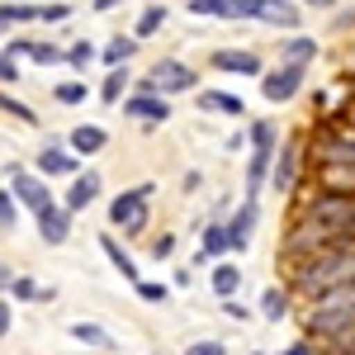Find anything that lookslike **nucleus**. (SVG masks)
<instances>
[{
	"mask_svg": "<svg viewBox=\"0 0 355 355\" xmlns=\"http://www.w3.org/2000/svg\"><path fill=\"white\" fill-rule=\"evenodd\" d=\"M110 142V133L105 128H95V123H81V128H71V152L76 157H90V152H100Z\"/></svg>",
	"mask_w": 355,
	"mask_h": 355,
	"instance_id": "nucleus-17",
	"label": "nucleus"
},
{
	"mask_svg": "<svg viewBox=\"0 0 355 355\" xmlns=\"http://www.w3.org/2000/svg\"><path fill=\"white\" fill-rule=\"evenodd\" d=\"M100 246H105V256L114 261V270L123 275V279H133V284H137V266H133V256H128L123 246L114 242V237H100Z\"/></svg>",
	"mask_w": 355,
	"mask_h": 355,
	"instance_id": "nucleus-22",
	"label": "nucleus"
},
{
	"mask_svg": "<svg viewBox=\"0 0 355 355\" xmlns=\"http://www.w3.org/2000/svg\"><path fill=\"white\" fill-rule=\"evenodd\" d=\"M171 251H175V237H157V242H152V256H157V261L171 256Z\"/></svg>",
	"mask_w": 355,
	"mask_h": 355,
	"instance_id": "nucleus-43",
	"label": "nucleus"
},
{
	"mask_svg": "<svg viewBox=\"0 0 355 355\" xmlns=\"http://www.w3.org/2000/svg\"><path fill=\"white\" fill-rule=\"evenodd\" d=\"M71 15V5H62V0H53V5H38V15L33 19H43V24H62Z\"/></svg>",
	"mask_w": 355,
	"mask_h": 355,
	"instance_id": "nucleus-36",
	"label": "nucleus"
},
{
	"mask_svg": "<svg viewBox=\"0 0 355 355\" xmlns=\"http://www.w3.org/2000/svg\"><path fill=\"white\" fill-rule=\"evenodd\" d=\"M152 190L157 185H133L123 190L119 199L110 204V223L123 227V232H147V204H152Z\"/></svg>",
	"mask_w": 355,
	"mask_h": 355,
	"instance_id": "nucleus-5",
	"label": "nucleus"
},
{
	"mask_svg": "<svg viewBox=\"0 0 355 355\" xmlns=\"http://www.w3.org/2000/svg\"><path fill=\"white\" fill-rule=\"evenodd\" d=\"M279 53H284V62H303V67H308V62L318 57V43H313V38H289Z\"/></svg>",
	"mask_w": 355,
	"mask_h": 355,
	"instance_id": "nucleus-29",
	"label": "nucleus"
},
{
	"mask_svg": "<svg viewBox=\"0 0 355 355\" xmlns=\"http://www.w3.org/2000/svg\"><path fill=\"white\" fill-rule=\"evenodd\" d=\"M214 67H218V71H237V76H261V57L256 53H232V48H223V53H214Z\"/></svg>",
	"mask_w": 355,
	"mask_h": 355,
	"instance_id": "nucleus-16",
	"label": "nucleus"
},
{
	"mask_svg": "<svg viewBox=\"0 0 355 355\" xmlns=\"http://www.w3.org/2000/svg\"><path fill=\"white\" fill-rule=\"evenodd\" d=\"M38 237L48 246H62L71 237V209L67 204H48V209H38Z\"/></svg>",
	"mask_w": 355,
	"mask_h": 355,
	"instance_id": "nucleus-9",
	"label": "nucleus"
},
{
	"mask_svg": "<svg viewBox=\"0 0 355 355\" xmlns=\"http://www.w3.org/2000/svg\"><path fill=\"white\" fill-rule=\"evenodd\" d=\"M237 289H242V270L237 266H214V294L218 299H232Z\"/></svg>",
	"mask_w": 355,
	"mask_h": 355,
	"instance_id": "nucleus-24",
	"label": "nucleus"
},
{
	"mask_svg": "<svg viewBox=\"0 0 355 355\" xmlns=\"http://www.w3.org/2000/svg\"><path fill=\"white\" fill-rule=\"evenodd\" d=\"M190 15H223V0H190Z\"/></svg>",
	"mask_w": 355,
	"mask_h": 355,
	"instance_id": "nucleus-42",
	"label": "nucleus"
},
{
	"mask_svg": "<svg viewBox=\"0 0 355 355\" xmlns=\"http://www.w3.org/2000/svg\"><path fill=\"white\" fill-rule=\"evenodd\" d=\"M38 10L33 5H0V28H10V24H24V19H33Z\"/></svg>",
	"mask_w": 355,
	"mask_h": 355,
	"instance_id": "nucleus-33",
	"label": "nucleus"
},
{
	"mask_svg": "<svg viewBox=\"0 0 355 355\" xmlns=\"http://www.w3.org/2000/svg\"><path fill=\"white\" fill-rule=\"evenodd\" d=\"M266 0H223V19H261Z\"/></svg>",
	"mask_w": 355,
	"mask_h": 355,
	"instance_id": "nucleus-26",
	"label": "nucleus"
},
{
	"mask_svg": "<svg viewBox=\"0 0 355 355\" xmlns=\"http://www.w3.org/2000/svg\"><path fill=\"white\" fill-rule=\"evenodd\" d=\"M199 110H209V114H232V119H237V114H246V105L237 100V95H223V90H204V95H199Z\"/></svg>",
	"mask_w": 355,
	"mask_h": 355,
	"instance_id": "nucleus-19",
	"label": "nucleus"
},
{
	"mask_svg": "<svg viewBox=\"0 0 355 355\" xmlns=\"http://www.w3.org/2000/svg\"><path fill=\"white\" fill-rule=\"evenodd\" d=\"M71 336H76L81 346H90V351H114V336L105 327H95V322H76V327H71Z\"/></svg>",
	"mask_w": 355,
	"mask_h": 355,
	"instance_id": "nucleus-21",
	"label": "nucleus"
},
{
	"mask_svg": "<svg viewBox=\"0 0 355 355\" xmlns=\"http://www.w3.org/2000/svg\"><path fill=\"white\" fill-rule=\"evenodd\" d=\"M346 284H355V246H336V251H322V256H308V261L289 266V289L303 299H318V294L346 289Z\"/></svg>",
	"mask_w": 355,
	"mask_h": 355,
	"instance_id": "nucleus-1",
	"label": "nucleus"
},
{
	"mask_svg": "<svg viewBox=\"0 0 355 355\" xmlns=\"http://www.w3.org/2000/svg\"><path fill=\"white\" fill-rule=\"evenodd\" d=\"M15 223H19V199L10 190H0V232H10Z\"/></svg>",
	"mask_w": 355,
	"mask_h": 355,
	"instance_id": "nucleus-32",
	"label": "nucleus"
},
{
	"mask_svg": "<svg viewBox=\"0 0 355 355\" xmlns=\"http://www.w3.org/2000/svg\"><path fill=\"white\" fill-rule=\"evenodd\" d=\"M76 152H71V147H43V152H38V175H43V180H53V175H76Z\"/></svg>",
	"mask_w": 355,
	"mask_h": 355,
	"instance_id": "nucleus-14",
	"label": "nucleus"
},
{
	"mask_svg": "<svg viewBox=\"0 0 355 355\" xmlns=\"http://www.w3.org/2000/svg\"><path fill=\"white\" fill-rule=\"evenodd\" d=\"M223 313H227V318H237V322H242V318H246V308H242V303H232V299L223 303Z\"/></svg>",
	"mask_w": 355,
	"mask_h": 355,
	"instance_id": "nucleus-45",
	"label": "nucleus"
},
{
	"mask_svg": "<svg viewBox=\"0 0 355 355\" xmlns=\"http://www.w3.org/2000/svg\"><path fill=\"white\" fill-rule=\"evenodd\" d=\"M10 279H15V275H10V266L0 261V289H10Z\"/></svg>",
	"mask_w": 355,
	"mask_h": 355,
	"instance_id": "nucleus-46",
	"label": "nucleus"
},
{
	"mask_svg": "<svg viewBox=\"0 0 355 355\" xmlns=\"http://www.w3.org/2000/svg\"><path fill=\"white\" fill-rule=\"evenodd\" d=\"M0 110H5V114H15L19 123H33V119H38V114L28 110V105H19V100H10V95H0Z\"/></svg>",
	"mask_w": 355,
	"mask_h": 355,
	"instance_id": "nucleus-39",
	"label": "nucleus"
},
{
	"mask_svg": "<svg viewBox=\"0 0 355 355\" xmlns=\"http://www.w3.org/2000/svg\"><path fill=\"white\" fill-rule=\"evenodd\" d=\"M294 175H299V147H284L275 162V190H294Z\"/></svg>",
	"mask_w": 355,
	"mask_h": 355,
	"instance_id": "nucleus-20",
	"label": "nucleus"
},
{
	"mask_svg": "<svg viewBox=\"0 0 355 355\" xmlns=\"http://www.w3.org/2000/svg\"><path fill=\"white\" fill-rule=\"evenodd\" d=\"M137 299H147V303H166V299H171V289H166V284H152V279H137Z\"/></svg>",
	"mask_w": 355,
	"mask_h": 355,
	"instance_id": "nucleus-37",
	"label": "nucleus"
},
{
	"mask_svg": "<svg viewBox=\"0 0 355 355\" xmlns=\"http://www.w3.org/2000/svg\"><path fill=\"white\" fill-rule=\"evenodd\" d=\"M166 24V5H147L142 15H137V28H133V38H152L157 28Z\"/></svg>",
	"mask_w": 355,
	"mask_h": 355,
	"instance_id": "nucleus-25",
	"label": "nucleus"
},
{
	"mask_svg": "<svg viewBox=\"0 0 355 355\" xmlns=\"http://www.w3.org/2000/svg\"><path fill=\"white\" fill-rule=\"evenodd\" d=\"M275 162V123H251V166H246V199H256Z\"/></svg>",
	"mask_w": 355,
	"mask_h": 355,
	"instance_id": "nucleus-4",
	"label": "nucleus"
},
{
	"mask_svg": "<svg viewBox=\"0 0 355 355\" xmlns=\"http://www.w3.org/2000/svg\"><path fill=\"white\" fill-rule=\"evenodd\" d=\"M10 327H15V313H10V303L0 299V336H10Z\"/></svg>",
	"mask_w": 355,
	"mask_h": 355,
	"instance_id": "nucleus-44",
	"label": "nucleus"
},
{
	"mask_svg": "<svg viewBox=\"0 0 355 355\" xmlns=\"http://www.w3.org/2000/svg\"><path fill=\"white\" fill-rule=\"evenodd\" d=\"M284 355H313V346H303V341H299V346H289Z\"/></svg>",
	"mask_w": 355,
	"mask_h": 355,
	"instance_id": "nucleus-47",
	"label": "nucleus"
},
{
	"mask_svg": "<svg viewBox=\"0 0 355 355\" xmlns=\"http://www.w3.org/2000/svg\"><path fill=\"white\" fill-rule=\"evenodd\" d=\"M10 289H15V299H53V289L43 294V289H38L33 279H10Z\"/></svg>",
	"mask_w": 355,
	"mask_h": 355,
	"instance_id": "nucleus-38",
	"label": "nucleus"
},
{
	"mask_svg": "<svg viewBox=\"0 0 355 355\" xmlns=\"http://www.w3.org/2000/svg\"><path fill=\"white\" fill-rule=\"evenodd\" d=\"M256 355H261V351H256Z\"/></svg>",
	"mask_w": 355,
	"mask_h": 355,
	"instance_id": "nucleus-50",
	"label": "nucleus"
},
{
	"mask_svg": "<svg viewBox=\"0 0 355 355\" xmlns=\"http://www.w3.org/2000/svg\"><path fill=\"white\" fill-rule=\"evenodd\" d=\"M313 162L331 166V162H355V128L351 123H327L313 137Z\"/></svg>",
	"mask_w": 355,
	"mask_h": 355,
	"instance_id": "nucleus-6",
	"label": "nucleus"
},
{
	"mask_svg": "<svg viewBox=\"0 0 355 355\" xmlns=\"http://www.w3.org/2000/svg\"><path fill=\"white\" fill-rule=\"evenodd\" d=\"M318 190H327V194H355V162L318 166Z\"/></svg>",
	"mask_w": 355,
	"mask_h": 355,
	"instance_id": "nucleus-13",
	"label": "nucleus"
},
{
	"mask_svg": "<svg viewBox=\"0 0 355 355\" xmlns=\"http://www.w3.org/2000/svg\"><path fill=\"white\" fill-rule=\"evenodd\" d=\"M133 53H137V38H123V33H119V38H110V48H105V62H110V67H128Z\"/></svg>",
	"mask_w": 355,
	"mask_h": 355,
	"instance_id": "nucleus-28",
	"label": "nucleus"
},
{
	"mask_svg": "<svg viewBox=\"0 0 355 355\" xmlns=\"http://www.w3.org/2000/svg\"><path fill=\"white\" fill-rule=\"evenodd\" d=\"M261 313H266L270 322H279V318L289 313V294H284V289H266V294H261Z\"/></svg>",
	"mask_w": 355,
	"mask_h": 355,
	"instance_id": "nucleus-30",
	"label": "nucleus"
},
{
	"mask_svg": "<svg viewBox=\"0 0 355 355\" xmlns=\"http://www.w3.org/2000/svg\"><path fill=\"white\" fill-rule=\"evenodd\" d=\"M261 19H266V24H279V28H299L303 10H294L289 0H266V10H261Z\"/></svg>",
	"mask_w": 355,
	"mask_h": 355,
	"instance_id": "nucleus-18",
	"label": "nucleus"
},
{
	"mask_svg": "<svg viewBox=\"0 0 355 355\" xmlns=\"http://www.w3.org/2000/svg\"><path fill=\"white\" fill-rule=\"evenodd\" d=\"M199 85V71L185 67V62H175V57H162L157 67H152V76L142 81V90H157V95H180V90H194Z\"/></svg>",
	"mask_w": 355,
	"mask_h": 355,
	"instance_id": "nucleus-7",
	"label": "nucleus"
},
{
	"mask_svg": "<svg viewBox=\"0 0 355 355\" xmlns=\"http://www.w3.org/2000/svg\"><path fill=\"white\" fill-rule=\"evenodd\" d=\"M123 90H128V67H110V76L100 85V100H105V105H119Z\"/></svg>",
	"mask_w": 355,
	"mask_h": 355,
	"instance_id": "nucleus-23",
	"label": "nucleus"
},
{
	"mask_svg": "<svg viewBox=\"0 0 355 355\" xmlns=\"http://www.w3.org/2000/svg\"><path fill=\"white\" fill-rule=\"evenodd\" d=\"M185 355H227V346H223V341H194Z\"/></svg>",
	"mask_w": 355,
	"mask_h": 355,
	"instance_id": "nucleus-41",
	"label": "nucleus"
},
{
	"mask_svg": "<svg viewBox=\"0 0 355 355\" xmlns=\"http://www.w3.org/2000/svg\"><path fill=\"white\" fill-rule=\"evenodd\" d=\"M95 199H100V175H95V171L76 175V180H71V190H67V209H71V214H81V209L95 204Z\"/></svg>",
	"mask_w": 355,
	"mask_h": 355,
	"instance_id": "nucleus-15",
	"label": "nucleus"
},
{
	"mask_svg": "<svg viewBox=\"0 0 355 355\" xmlns=\"http://www.w3.org/2000/svg\"><path fill=\"white\" fill-rule=\"evenodd\" d=\"M123 114H133L142 123H166L171 119V105H166V95H157V90H137L133 100H123Z\"/></svg>",
	"mask_w": 355,
	"mask_h": 355,
	"instance_id": "nucleus-11",
	"label": "nucleus"
},
{
	"mask_svg": "<svg viewBox=\"0 0 355 355\" xmlns=\"http://www.w3.org/2000/svg\"><path fill=\"white\" fill-rule=\"evenodd\" d=\"M53 95L62 100V105H81V100H85V81H62Z\"/></svg>",
	"mask_w": 355,
	"mask_h": 355,
	"instance_id": "nucleus-35",
	"label": "nucleus"
},
{
	"mask_svg": "<svg viewBox=\"0 0 355 355\" xmlns=\"http://www.w3.org/2000/svg\"><path fill=\"white\" fill-rule=\"evenodd\" d=\"M308 5H318V10H327V5H331V0H308Z\"/></svg>",
	"mask_w": 355,
	"mask_h": 355,
	"instance_id": "nucleus-49",
	"label": "nucleus"
},
{
	"mask_svg": "<svg viewBox=\"0 0 355 355\" xmlns=\"http://www.w3.org/2000/svg\"><path fill=\"white\" fill-rule=\"evenodd\" d=\"M67 62H71V67H76V71H85V67H90V62H95V48H90V43H71V48H67Z\"/></svg>",
	"mask_w": 355,
	"mask_h": 355,
	"instance_id": "nucleus-34",
	"label": "nucleus"
},
{
	"mask_svg": "<svg viewBox=\"0 0 355 355\" xmlns=\"http://www.w3.org/2000/svg\"><path fill=\"white\" fill-rule=\"evenodd\" d=\"M256 218H261V209H256V199H246L242 209L232 214V223H223L227 227V251H246L251 232H256Z\"/></svg>",
	"mask_w": 355,
	"mask_h": 355,
	"instance_id": "nucleus-12",
	"label": "nucleus"
},
{
	"mask_svg": "<svg viewBox=\"0 0 355 355\" xmlns=\"http://www.w3.org/2000/svg\"><path fill=\"white\" fill-rule=\"evenodd\" d=\"M0 81H5V85H15V81H19V62H15L10 53H0Z\"/></svg>",
	"mask_w": 355,
	"mask_h": 355,
	"instance_id": "nucleus-40",
	"label": "nucleus"
},
{
	"mask_svg": "<svg viewBox=\"0 0 355 355\" xmlns=\"http://www.w3.org/2000/svg\"><path fill=\"white\" fill-rule=\"evenodd\" d=\"M24 57H33L38 67H57V62H67V53L57 48V43H28V53Z\"/></svg>",
	"mask_w": 355,
	"mask_h": 355,
	"instance_id": "nucleus-31",
	"label": "nucleus"
},
{
	"mask_svg": "<svg viewBox=\"0 0 355 355\" xmlns=\"http://www.w3.org/2000/svg\"><path fill=\"white\" fill-rule=\"evenodd\" d=\"M114 5H123V0H95V10L105 15V10H114Z\"/></svg>",
	"mask_w": 355,
	"mask_h": 355,
	"instance_id": "nucleus-48",
	"label": "nucleus"
},
{
	"mask_svg": "<svg viewBox=\"0 0 355 355\" xmlns=\"http://www.w3.org/2000/svg\"><path fill=\"white\" fill-rule=\"evenodd\" d=\"M227 251V227L223 223H214V227H204V242H199V256L209 261V256H223Z\"/></svg>",
	"mask_w": 355,
	"mask_h": 355,
	"instance_id": "nucleus-27",
	"label": "nucleus"
},
{
	"mask_svg": "<svg viewBox=\"0 0 355 355\" xmlns=\"http://www.w3.org/2000/svg\"><path fill=\"white\" fill-rule=\"evenodd\" d=\"M10 180H15V199L24 204V209H48L53 204V194H48V180L43 175H28V171H10Z\"/></svg>",
	"mask_w": 355,
	"mask_h": 355,
	"instance_id": "nucleus-10",
	"label": "nucleus"
},
{
	"mask_svg": "<svg viewBox=\"0 0 355 355\" xmlns=\"http://www.w3.org/2000/svg\"><path fill=\"white\" fill-rule=\"evenodd\" d=\"M308 336H318V341H346L355 331V284L346 289H327V294H318V299H308Z\"/></svg>",
	"mask_w": 355,
	"mask_h": 355,
	"instance_id": "nucleus-2",
	"label": "nucleus"
},
{
	"mask_svg": "<svg viewBox=\"0 0 355 355\" xmlns=\"http://www.w3.org/2000/svg\"><path fill=\"white\" fill-rule=\"evenodd\" d=\"M303 76H308L303 62H284V67H275L270 76L261 81V95H266L270 105H284V100H294V95L303 90Z\"/></svg>",
	"mask_w": 355,
	"mask_h": 355,
	"instance_id": "nucleus-8",
	"label": "nucleus"
},
{
	"mask_svg": "<svg viewBox=\"0 0 355 355\" xmlns=\"http://www.w3.org/2000/svg\"><path fill=\"white\" fill-rule=\"evenodd\" d=\"M303 223H318L327 232H341V237H355V194H313L299 209Z\"/></svg>",
	"mask_w": 355,
	"mask_h": 355,
	"instance_id": "nucleus-3",
	"label": "nucleus"
}]
</instances>
